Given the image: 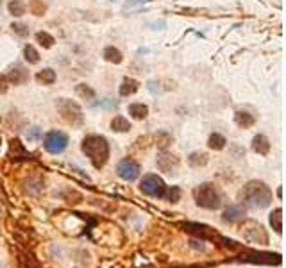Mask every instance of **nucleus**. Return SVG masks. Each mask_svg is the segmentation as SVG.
Masks as SVG:
<instances>
[{"mask_svg": "<svg viewBox=\"0 0 286 268\" xmlns=\"http://www.w3.org/2000/svg\"><path fill=\"white\" fill-rule=\"evenodd\" d=\"M104 59L109 61V63L120 64V63H122V59H124V55H122V52H120L118 48L107 47L106 50H104Z\"/></svg>", "mask_w": 286, "mask_h": 268, "instance_id": "19", "label": "nucleus"}, {"mask_svg": "<svg viewBox=\"0 0 286 268\" xmlns=\"http://www.w3.org/2000/svg\"><path fill=\"white\" fill-rule=\"evenodd\" d=\"M23 57H25V61L29 64L39 63V54L32 45H25V48H23Z\"/></svg>", "mask_w": 286, "mask_h": 268, "instance_id": "22", "label": "nucleus"}, {"mask_svg": "<svg viewBox=\"0 0 286 268\" xmlns=\"http://www.w3.org/2000/svg\"><path fill=\"white\" fill-rule=\"evenodd\" d=\"M75 93L81 98H84V100H93L95 98V91L90 88V86H86V84H77Z\"/></svg>", "mask_w": 286, "mask_h": 268, "instance_id": "24", "label": "nucleus"}, {"mask_svg": "<svg viewBox=\"0 0 286 268\" xmlns=\"http://www.w3.org/2000/svg\"><path fill=\"white\" fill-rule=\"evenodd\" d=\"M245 215V211L242 208H236V206H231V208H227L226 211H224L222 218L224 222H238L242 220Z\"/></svg>", "mask_w": 286, "mask_h": 268, "instance_id": "15", "label": "nucleus"}, {"mask_svg": "<svg viewBox=\"0 0 286 268\" xmlns=\"http://www.w3.org/2000/svg\"><path fill=\"white\" fill-rule=\"evenodd\" d=\"M5 79H7V82H11V84H23V82L29 79V73H27V70L23 68V66H20V64H14V68H11L7 72V75H5Z\"/></svg>", "mask_w": 286, "mask_h": 268, "instance_id": "10", "label": "nucleus"}, {"mask_svg": "<svg viewBox=\"0 0 286 268\" xmlns=\"http://www.w3.org/2000/svg\"><path fill=\"white\" fill-rule=\"evenodd\" d=\"M7 9H9V13L13 14V16H23L25 14V4L21 2V0H11L9 2V5H7Z\"/></svg>", "mask_w": 286, "mask_h": 268, "instance_id": "21", "label": "nucleus"}, {"mask_svg": "<svg viewBox=\"0 0 286 268\" xmlns=\"http://www.w3.org/2000/svg\"><path fill=\"white\" fill-rule=\"evenodd\" d=\"M140 165H138L134 159H122V161L118 163V166H116V174L120 175V179H124V181H127V183H133V181H136L138 177H140Z\"/></svg>", "mask_w": 286, "mask_h": 268, "instance_id": "8", "label": "nucleus"}, {"mask_svg": "<svg viewBox=\"0 0 286 268\" xmlns=\"http://www.w3.org/2000/svg\"><path fill=\"white\" fill-rule=\"evenodd\" d=\"M242 233H244L245 238L252 243H260V245L269 243V234L265 233L263 226H261V224H256V222H247V224L242 227Z\"/></svg>", "mask_w": 286, "mask_h": 268, "instance_id": "7", "label": "nucleus"}, {"mask_svg": "<svg viewBox=\"0 0 286 268\" xmlns=\"http://www.w3.org/2000/svg\"><path fill=\"white\" fill-rule=\"evenodd\" d=\"M111 129L116 132H129L131 131V124H129V120L124 118V116H115L111 120Z\"/></svg>", "mask_w": 286, "mask_h": 268, "instance_id": "17", "label": "nucleus"}, {"mask_svg": "<svg viewBox=\"0 0 286 268\" xmlns=\"http://www.w3.org/2000/svg\"><path fill=\"white\" fill-rule=\"evenodd\" d=\"M127 111H129V115L133 116L134 120H143V118H147V115H149V107L141 102L131 104Z\"/></svg>", "mask_w": 286, "mask_h": 268, "instance_id": "14", "label": "nucleus"}, {"mask_svg": "<svg viewBox=\"0 0 286 268\" xmlns=\"http://www.w3.org/2000/svg\"><path fill=\"white\" fill-rule=\"evenodd\" d=\"M36 39H38V43L41 45L43 48H52V47H54V43H56L54 36H50L48 32H45V30L38 32V34H36Z\"/></svg>", "mask_w": 286, "mask_h": 268, "instance_id": "23", "label": "nucleus"}, {"mask_svg": "<svg viewBox=\"0 0 286 268\" xmlns=\"http://www.w3.org/2000/svg\"><path fill=\"white\" fill-rule=\"evenodd\" d=\"M7 79H5V75H0V95L5 93V89H7Z\"/></svg>", "mask_w": 286, "mask_h": 268, "instance_id": "30", "label": "nucleus"}, {"mask_svg": "<svg viewBox=\"0 0 286 268\" xmlns=\"http://www.w3.org/2000/svg\"><path fill=\"white\" fill-rule=\"evenodd\" d=\"M226 138L222 136V134H218V132H213L210 136V140H208V147L213 150H222L224 147H226Z\"/></svg>", "mask_w": 286, "mask_h": 268, "instance_id": "20", "label": "nucleus"}, {"mask_svg": "<svg viewBox=\"0 0 286 268\" xmlns=\"http://www.w3.org/2000/svg\"><path fill=\"white\" fill-rule=\"evenodd\" d=\"M235 122L242 129H249V127H252V125H254L256 118H254V115H251L249 111H236V113H235Z\"/></svg>", "mask_w": 286, "mask_h": 268, "instance_id": "12", "label": "nucleus"}, {"mask_svg": "<svg viewBox=\"0 0 286 268\" xmlns=\"http://www.w3.org/2000/svg\"><path fill=\"white\" fill-rule=\"evenodd\" d=\"M45 150L50 154H61L66 147H68V136L63 131H50L45 136Z\"/></svg>", "mask_w": 286, "mask_h": 268, "instance_id": "6", "label": "nucleus"}, {"mask_svg": "<svg viewBox=\"0 0 286 268\" xmlns=\"http://www.w3.org/2000/svg\"><path fill=\"white\" fill-rule=\"evenodd\" d=\"M177 158L175 156H172V154H167L163 152L158 156V168L161 172H165V174H174V170L177 168Z\"/></svg>", "mask_w": 286, "mask_h": 268, "instance_id": "9", "label": "nucleus"}, {"mask_svg": "<svg viewBox=\"0 0 286 268\" xmlns=\"http://www.w3.org/2000/svg\"><path fill=\"white\" fill-rule=\"evenodd\" d=\"M57 111L61 113L63 120H66L68 124L72 125L82 124V109L79 107V104L72 102V100H66V98H61L59 102H57Z\"/></svg>", "mask_w": 286, "mask_h": 268, "instance_id": "5", "label": "nucleus"}, {"mask_svg": "<svg viewBox=\"0 0 286 268\" xmlns=\"http://www.w3.org/2000/svg\"><path fill=\"white\" fill-rule=\"evenodd\" d=\"M193 197H195L197 206H201L204 209H218L222 204V195L215 188V184L211 183H204L201 186H197L193 190Z\"/></svg>", "mask_w": 286, "mask_h": 268, "instance_id": "3", "label": "nucleus"}, {"mask_svg": "<svg viewBox=\"0 0 286 268\" xmlns=\"http://www.w3.org/2000/svg\"><path fill=\"white\" fill-rule=\"evenodd\" d=\"M165 197H167L170 202H177V200L181 199V190L177 186H172V188H168L167 192H165Z\"/></svg>", "mask_w": 286, "mask_h": 268, "instance_id": "28", "label": "nucleus"}, {"mask_svg": "<svg viewBox=\"0 0 286 268\" xmlns=\"http://www.w3.org/2000/svg\"><path fill=\"white\" fill-rule=\"evenodd\" d=\"M36 81H38L39 84H45V86L54 84V82H56V72H54L52 68L41 70V72L36 73Z\"/></svg>", "mask_w": 286, "mask_h": 268, "instance_id": "16", "label": "nucleus"}, {"mask_svg": "<svg viewBox=\"0 0 286 268\" xmlns=\"http://www.w3.org/2000/svg\"><path fill=\"white\" fill-rule=\"evenodd\" d=\"M252 149H254V152L261 154V156H267V154L270 152L269 138L263 136V134H258V136H254V140H252Z\"/></svg>", "mask_w": 286, "mask_h": 268, "instance_id": "11", "label": "nucleus"}, {"mask_svg": "<svg viewBox=\"0 0 286 268\" xmlns=\"http://www.w3.org/2000/svg\"><path fill=\"white\" fill-rule=\"evenodd\" d=\"M240 199L245 206L249 208H258V209H265L272 202V192L265 183L261 181H251L244 186Z\"/></svg>", "mask_w": 286, "mask_h": 268, "instance_id": "2", "label": "nucleus"}, {"mask_svg": "<svg viewBox=\"0 0 286 268\" xmlns=\"http://www.w3.org/2000/svg\"><path fill=\"white\" fill-rule=\"evenodd\" d=\"M270 226H272V229L276 231L278 234H281L283 231V211L281 208L274 209L272 215H270Z\"/></svg>", "mask_w": 286, "mask_h": 268, "instance_id": "18", "label": "nucleus"}, {"mask_svg": "<svg viewBox=\"0 0 286 268\" xmlns=\"http://www.w3.org/2000/svg\"><path fill=\"white\" fill-rule=\"evenodd\" d=\"M29 11L36 16H43V13L47 11V4H43V0H30Z\"/></svg>", "mask_w": 286, "mask_h": 268, "instance_id": "25", "label": "nucleus"}, {"mask_svg": "<svg viewBox=\"0 0 286 268\" xmlns=\"http://www.w3.org/2000/svg\"><path fill=\"white\" fill-rule=\"evenodd\" d=\"M11 29H13L14 34H18L20 38H27V36H29V27H27L25 23H13Z\"/></svg>", "mask_w": 286, "mask_h": 268, "instance_id": "27", "label": "nucleus"}, {"mask_svg": "<svg viewBox=\"0 0 286 268\" xmlns=\"http://www.w3.org/2000/svg\"><path fill=\"white\" fill-rule=\"evenodd\" d=\"M27 138H29V141L39 140V138H41V129H39V127L29 129V132H27Z\"/></svg>", "mask_w": 286, "mask_h": 268, "instance_id": "29", "label": "nucleus"}, {"mask_svg": "<svg viewBox=\"0 0 286 268\" xmlns=\"http://www.w3.org/2000/svg\"><path fill=\"white\" fill-rule=\"evenodd\" d=\"M138 89H140V82H138L136 79L127 77V79H124L122 86H120V95H122V97H131V95L136 93Z\"/></svg>", "mask_w": 286, "mask_h": 268, "instance_id": "13", "label": "nucleus"}, {"mask_svg": "<svg viewBox=\"0 0 286 268\" xmlns=\"http://www.w3.org/2000/svg\"><path fill=\"white\" fill-rule=\"evenodd\" d=\"M188 163L192 166H197V168H199V166H204L206 163H208V156H206V154H201V152H195L188 158Z\"/></svg>", "mask_w": 286, "mask_h": 268, "instance_id": "26", "label": "nucleus"}, {"mask_svg": "<svg viewBox=\"0 0 286 268\" xmlns=\"http://www.w3.org/2000/svg\"><path fill=\"white\" fill-rule=\"evenodd\" d=\"M0 4H2V0H0Z\"/></svg>", "mask_w": 286, "mask_h": 268, "instance_id": "31", "label": "nucleus"}, {"mask_svg": "<svg viewBox=\"0 0 286 268\" xmlns=\"http://www.w3.org/2000/svg\"><path fill=\"white\" fill-rule=\"evenodd\" d=\"M82 152L91 161V165L97 170H100V168L106 166L107 159H109V143L104 136L90 134V136H86L82 140Z\"/></svg>", "mask_w": 286, "mask_h": 268, "instance_id": "1", "label": "nucleus"}, {"mask_svg": "<svg viewBox=\"0 0 286 268\" xmlns=\"http://www.w3.org/2000/svg\"><path fill=\"white\" fill-rule=\"evenodd\" d=\"M140 190H141V193H145V195L152 197V199H163V197H165V192H167V186H165L161 177L150 174L141 179Z\"/></svg>", "mask_w": 286, "mask_h": 268, "instance_id": "4", "label": "nucleus"}]
</instances>
